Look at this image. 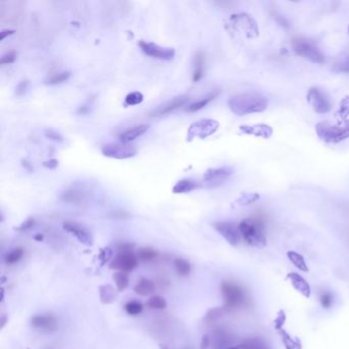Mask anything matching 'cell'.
<instances>
[{
    "instance_id": "cell-1",
    "label": "cell",
    "mask_w": 349,
    "mask_h": 349,
    "mask_svg": "<svg viewBox=\"0 0 349 349\" xmlns=\"http://www.w3.org/2000/svg\"><path fill=\"white\" fill-rule=\"evenodd\" d=\"M228 107L238 116L262 113L268 107V99L261 94L244 93L231 97L228 100Z\"/></svg>"
},
{
    "instance_id": "cell-2",
    "label": "cell",
    "mask_w": 349,
    "mask_h": 349,
    "mask_svg": "<svg viewBox=\"0 0 349 349\" xmlns=\"http://www.w3.org/2000/svg\"><path fill=\"white\" fill-rule=\"evenodd\" d=\"M238 226L243 240L250 246L256 248L266 246L265 226L261 219L255 217L245 218Z\"/></svg>"
},
{
    "instance_id": "cell-3",
    "label": "cell",
    "mask_w": 349,
    "mask_h": 349,
    "mask_svg": "<svg viewBox=\"0 0 349 349\" xmlns=\"http://www.w3.org/2000/svg\"><path fill=\"white\" fill-rule=\"evenodd\" d=\"M317 136L328 144H338L349 138V120H344L338 124L321 121L316 125Z\"/></svg>"
},
{
    "instance_id": "cell-4",
    "label": "cell",
    "mask_w": 349,
    "mask_h": 349,
    "mask_svg": "<svg viewBox=\"0 0 349 349\" xmlns=\"http://www.w3.org/2000/svg\"><path fill=\"white\" fill-rule=\"evenodd\" d=\"M222 294L224 299V307L238 309L247 304V294L240 284L232 281H223L221 285Z\"/></svg>"
},
{
    "instance_id": "cell-5",
    "label": "cell",
    "mask_w": 349,
    "mask_h": 349,
    "mask_svg": "<svg viewBox=\"0 0 349 349\" xmlns=\"http://www.w3.org/2000/svg\"><path fill=\"white\" fill-rule=\"evenodd\" d=\"M292 48L296 55H298L315 63H325L326 57L320 49L312 41L302 37H294L292 39Z\"/></svg>"
},
{
    "instance_id": "cell-6",
    "label": "cell",
    "mask_w": 349,
    "mask_h": 349,
    "mask_svg": "<svg viewBox=\"0 0 349 349\" xmlns=\"http://www.w3.org/2000/svg\"><path fill=\"white\" fill-rule=\"evenodd\" d=\"M133 247L131 244L121 245L110 267L118 271H123V273L134 270L138 265V258L133 252Z\"/></svg>"
},
{
    "instance_id": "cell-7",
    "label": "cell",
    "mask_w": 349,
    "mask_h": 349,
    "mask_svg": "<svg viewBox=\"0 0 349 349\" xmlns=\"http://www.w3.org/2000/svg\"><path fill=\"white\" fill-rule=\"evenodd\" d=\"M232 29L243 34L248 39H253L259 36V27L257 22L248 14H237L230 17Z\"/></svg>"
},
{
    "instance_id": "cell-8",
    "label": "cell",
    "mask_w": 349,
    "mask_h": 349,
    "mask_svg": "<svg viewBox=\"0 0 349 349\" xmlns=\"http://www.w3.org/2000/svg\"><path fill=\"white\" fill-rule=\"evenodd\" d=\"M219 128L218 121L214 119H201L197 122H193L188 129V141H191L196 137L205 139L214 134Z\"/></svg>"
},
{
    "instance_id": "cell-9",
    "label": "cell",
    "mask_w": 349,
    "mask_h": 349,
    "mask_svg": "<svg viewBox=\"0 0 349 349\" xmlns=\"http://www.w3.org/2000/svg\"><path fill=\"white\" fill-rule=\"evenodd\" d=\"M235 170L232 167L222 166L218 168H210L203 176V182L207 188L214 189L225 184L234 175Z\"/></svg>"
},
{
    "instance_id": "cell-10",
    "label": "cell",
    "mask_w": 349,
    "mask_h": 349,
    "mask_svg": "<svg viewBox=\"0 0 349 349\" xmlns=\"http://www.w3.org/2000/svg\"><path fill=\"white\" fill-rule=\"evenodd\" d=\"M306 100L316 113L326 114L332 110V102L330 97L317 87L309 88L306 95Z\"/></svg>"
},
{
    "instance_id": "cell-11",
    "label": "cell",
    "mask_w": 349,
    "mask_h": 349,
    "mask_svg": "<svg viewBox=\"0 0 349 349\" xmlns=\"http://www.w3.org/2000/svg\"><path fill=\"white\" fill-rule=\"evenodd\" d=\"M101 153L106 157L124 160L128 158H132L137 154V150L129 144L124 143H110L103 145L101 148Z\"/></svg>"
},
{
    "instance_id": "cell-12",
    "label": "cell",
    "mask_w": 349,
    "mask_h": 349,
    "mask_svg": "<svg viewBox=\"0 0 349 349\" xmlns=\"http://www.w3.org/2000/svg\"><path fill=\"white\" fill-rule=\"evenodd\" d=\"M138 46L147 56L152 57L154 59L170 61L175 57V49L171 47H163L159 44L147 42L144 40H140L138 42Z\"/></svg>"
},
{
    "instance_id": "cell-13",
    "label": "cell",
    "mask_w": 349,
    "mask_h": 349,
    "mask_svg": "<svg viewBox=\"0 0 349 349\" xmlns=\"http://www.w3.org/2000/svg\"><path fill=\"white\" fill-rule=\"evenodd\" d=\"M31 326L42 333H55L58 330V320L50 314H39L31 317Z\"/></svg>"
},
{
    "instance_id": "cell-14",
    "label": "cell",
    "mask_w": 349,
    "mask_h": 349,
    "mask_svg": "<svg viewBox=\"0 0 349 349\" xmlns=\"http://www.w3.org/2000/svg\"><path fill=\"white\" fill-rule=\"evenodd\" d=\"M215 230L219 235L222 236L231 246H237L241 241V234L239 226H236L232 222H219L214 224Z\"/></svg>"
},
{
    "instance_id": "cell-15",
    "label": "cell",
    "mask_w": 349,
    "mask_h": 349,
    "mask_svg": "<svg viewBox=\"0 0 349 349\" xmlns=\"http://www.w3.org/2000/svg\"><path fill=\"white\" fill-rule=\"evenodd\" d=\"M189 100V96L188 95H180L177 96L169 101H167L161 106H158L157 108H155L152 112H151V117H162V116H165L167 114H170L172 112H174L175 110L179 109L180 107L185 106L186 103Z\"/></svg>"
},
{
    "instance_id": "cell-16",
    "label": "cell",
    "mask_w": 349,
    "mask_h": 349,
    "mask_svg": "<svg viewBox=\"0 0 349 349\" xmlns=\"http://www.w3.org/2000/svg\"><path fill=\"white\" fill-rule=\"evenodd\" d=\"M63 227L64 230H67L70 234H72L73 236H75L81 244L85 245V246H93L94 241H93V237L90 235V232L80 226L79 224L71 222H67L63 224Z\"/></svg>"
},
{
    "instance_id": "cell-17",
    "label": "cell",
    "mask_w": 349,
    "mask_h": 349,
    "mask_svg": "<svg viewBox=\"0 0 349 349\" xmlns=\"http://www.w3.org/2000/svg\"><path fill=\"white\" fill-rule=\"evenodd\" d=\"M240 130L244 134L253 135L256 137L261 138H269L274 133V129L267 124L259 123V124H253V125H241Z\"/></svg>"
},
{
    "instance_id": "cell-18",
    "label": "cell",
    "mask_w": 349,
    "mask_h": 349,
    "mask_svg": "<svg viewBox=\"0 0 349 349\" xmlns=\"http://www.w3.org/2000/svg\"><path fill=\"white\" fill-rule=\"evenodd\" d=\"M86 189L83 186L73 185L63 191L61 198L67 203L78 204L86 198Z\"/></svg>"
},
{
    "instance_id": "cell-19",
    "label": "cell",
    "mask_w": 349,
    "mask_h": 349,
    "mask_svg": "<svg viewBox=\"0 0 349 349\" xmlns=\"http://www.w3.org/2000/svg\"><path fill=\"white\" fill-rule=\"evenodd\" d=\"M149 128H150V125H148V124L136 125L132 128L127 129V130H125L124 132H122L119 135V139H120L121 143L129 144V143H131V141L135 140L136 138L146 134L149 130Z\"/></svg>"
},
{
    "instance_id": "cell-20",
    "label": "cell",
    "mask_w": 349,
    "mask_h": 349,
    "mask_svg": "<svg viewBox=\"0 0 349 349\" xmlns=\"http://www.w3.org/2000/svg\"><path fill=\"white\" fill-rule=\"evenodd\" d=\"M201 186L202 185L195 179L184 178L178 180V182L174 185V187L172 188V191L173 193H176V195H180V193H188L199 189Z\"/></svg>"
},
{
    "instance_id": "cell-21",
    "label": "cell",
    "mask_w": 349,
    "mask_h": 349,
    "mask_svg": "<svg viewBox=\"0 0 349 349\" xmlns=\"http://www.w3.org/2000/svg\"><path fill=\"white\" fill-rule=\"evenodd\" d=\"M288 278L290 279L293 287L297 291L300 292L304 297H306V298H309L310 297V287L308 285V283L301 276L293 273V274H290L288 276Z\"/></svg>"
},
{
    "instance_id": "cell-22",
    "label": "cell",
    "mask_w": 349,
    "mask_h": 349,
    "mask_svg": "<svg viewBox=\"0 0 349 349\" xmlns=\"http://www.w3.org/2000/svg\"><path fill=\"white\" fill-rule=\"evenodd\" d=\"M155 290H156V285L155 283L147 278H141L138 283L136 284V286L134 287V292L140 296H150L152 295Z\"/></svg>"
},
{
    "instance_id": "cell-23",
    "label": "cell",
    "mask_w": 349,
    "mask_h": 349,
    "mask_svg": "<svg viewBox=\"0 0 349 349\" xmlns=\"http://www.w3.org/2000/svg\"><path fill=\"white\" fill-rule=\"evenodd\" d=\"M205 73V55L203 53H198L193 60V74L192 80L193 82L200 81Z\"/></svg>"
},
{
    "instance_id": "cell-24",
    "label": "cell",
    "mask_w": 349,
    "mask_h": 349,
    "mask_svg": "<svg viewBox=\"0 0 349 349\" xmlns=\"http://www.w3.org/2000/svg\"><path fill=\"white\" fill-rule=\"evenodd\" d=\"M219 95V92L218 90H215V92H212L211 94H209L208 95H206L205 97L195 101V102H192L190 103V105L187 108V112H190V113H193V112H197V111H200L202 109H204L207 105H209V103L211 101H213L217 95Z\"/></svg>"
},
{
    "instance_id": "cell-25",
    "label": "cell",
    "mask_w": 349,
    "mask_h": 349,
    "mask_svg": "<svg viewBox=\"0 0 349 349\" xmlns=\"http://www.w3.org/2000/svg\"><path fill=\"white\" fill-rule=\"evenodd\" d=\"M116 298H117V294L113 286L108 284V285H101L99 287V299L102 304H111Z\"/></svg>"
},
{
    "instance_id": "cell-26",
    "label": "cell",
    "mask_w": 349,
    "mask_h": 349,
    "mask_svg": "<svg viewBox=\"0 0 349 349\" xmlns=\"http://www.w3.org/2000/svg\"><path fill=\"white\" fill-rule=\"evenodd\" d=\"M227 312L225 307H214L209 309L204 317V321L206 324H213V322L221 319L223 315Z\"/></svg>"
},
{
    "instance_id": "cell-27",
    "label": "cell",
    "mask_w": 349,
    "mask_h": 349,
    "mask_svg": "<svg viewBox=\"0 0 349 349\" xmlns=\"http://www.w3.org/2000/svg\"><path fill=\"white\" fill-rule=\"evenodd\" d=\"M24 256V249L22 247H16L12 248L10 251H8L4 257V262L7 265H14L17 264L22 260V258Z\"/></svg>"
},
{
    "instance_id": "cell-28",
    "label": "cell",
    "mask_w": 349,
    "mask_h": 349,
    "mask_svg": "<svg viewBox=\"0 0 349 349\" xmlns=\"http://www.w3.org/2000/svg\"><path fill=\"white\" fill-rule=\"evenodd\" d=\"M113 280L115 282L116 290L118 292L125 291L129 286V277L126 273H123V271H117V273H115L113 276Z\"/></svg>"
},
{
    "instance_id": "cell-29",
    "label": "cell",
    "mask_w": 349,
    "mask_h": 349,
    "mask_svg": "<svg viewBox=\"0 0 349 349\" xmlns=\"http://www.w3.org/2000/svg\"><path fill=\"white\" fill-rule=\"evenodd\" d=\"M174 268L176 274L179 277H188L190 271H191V266L189 261H187L184 258H176L173 262Z\"/></svg>"
},
{
    "instance_id": "cell-30",
    "label": "cell",
    "mask_w": 349,
    "mask_h": 349,
    "mask_svg": "<svg viewBox=\"0 0 349 349\" xmlns=\"http://www.w3.org/2000/svg\"><path fill=\"white\" fill-rule=\"evenodd\" d=\"M288 257H289V260L299 270H302V271H304V273L308 271L307 265L305 263V260H304L302 255H300L299 253H297V252H294V251H289Z\"/></svg>"
},
{
    "instance_id": "cell-31",
    "label": "cell",
    "mask_w": 349,
    "mask_h": 349,
    "mask_svg": "<svg viewBox=\"0 0 349 349\" xmlns=\"http://www.w3.org/2000/svg\"><path fill=\"white\" fill-rule=\"evenodd\" d=\"M158 256V252L150 247L140 248L137 252V258L143 262H151Z\"/></svg>"
},
{
    "instance_id": "cell-32",
    "label": "cell",
    "mask_w": 349,
    "mask_h": 349,
    "mask_svg": "<svg viewBox=\"0 0 349 349\" xmlns=\"http://www.w3.org/2000/svg\"><path fill=\"white\" fill-rule=\"evenodd\" d=\"M260 199L259 193L256 192H244L237 199L236 204L239 206H248L253 203H256L258 200Z\"/></svg>"
},
{
    "instance_id": "cell-33",
    "label": "cell",
    "mask_w": 349,
    "mask_h": 349,
    "mask_svg": "<svg viewBox=\"0 0 349 349\" xmlns=\"http://www.w3.org/2000/svg\"><path fill=\"white\" fill-rule=\"evenodd\" d=\"M144 101V95L139 92H133L126 95L124 103L127 107L137 106Z\"/></svg>"
},
{
    "instance_id": "cell-34",
    "label": "cell",
    "mask_w": 349,
    "mask_h": 349,
    "mask_svg": "<svg viewBox=\"0 0 349 349\" xmlns=\"http://www.w3.org/2000/svg\"><path fill=\"white\" fill-rule=\"evenodd\" d=\"M147 305L152 309H165L167 307V301L162 296H152L148 300Z\"/></svg>"
},
{
    "instance_id": "cell-35",
    "label": "cell",
    "mask_w": 349,
    "mask_h": 349,
    "mask_svg": "<svg viewBox=\"0 0 349 349\" xmlns=\"http://www.w3.org/2000/svg\"><path fill=\"white\" fill-rule=\"evenodd\" d=\"M71 76L70 72H61V73H57L51 75L48 79L45 80L46 84L49 85H56V84H60L63 83L64 81H67Z\"/></svg>"
},
{
    "instance_id": "cell-36",
    "label": "cell",
    "mask_w": 349,
    "mask_h": 349,
    "mask_svg": "<svg viewBox=\"0 0 349 349\" xmlns=\"http://www.w3.org/2000/svg\"><path fill=\"white\" fill-rule=\"evenodd\" d=\"M124 308L126 310V313L128 315H130V316H138V315H140L141 313H143V310H144L143 304H141L139 301H136V300H132V301L127 302L125 304Z\"/></svg>"
},
{
    "instance_id": "cell-37",
    "label": "cell",
    "mask_w": 349,
    "mask_h": 349,
    "mask_svg": "<svg viewBox=\"0 0 349 349\" xmlns=\"http://www.w3.org/2000/svg\"><path fill=\"white\" fill-rule=\"evenodd\" d=\"M333 71L337 73H349V54L336 62L333 66Z\"/></svg>"
},
{
    "instance_id": "cell-38",
    "label": "cell",
    "mask_w": 349,
    "mask_h": 349,
    "mask_svg": "<svg viewBox=\"0 0 349 349\" xmlns=\"http://www.w3.org/2000/svg\"><path fill=\"white\" fill-rule=\"evenodd\" d=\"M281 337L282 342L287 347V349H301L300 343L290 337V335L287 334L285 331H281Z\"/></svg>"
},
{
    "instance_id": "cell-39",
    "label": "cell",
    "mask_w": 349,
    "mask_h": 349,
    "mask_svg": "<svg viewBox=\"0 0 349 349\" xmlns=\"http://www.w3.org/2000/svg\"><path fill=\"white\" fill-rule=\"evenodd\" d=\"M336 115L340 117V119H342L343 121L346 119V117L349 115V96H346L341 100L339 110Z\"/></svg>"
},
{
    "instance_id": "cell-40",
    "label": "cell",
    "mask_w": 349,
    "mask_h": 349,
    "mask_svg": "<svg viewBox=\"0 0 349 349\" xmlns=\"http://www.w3.org/2000/svg\"><path fill=\"white\" fill-rule=\"evenodd\" d=\"M113 255H114V252H113V250L110 247L102 248L100 250L99 255H98V259L100 261V265L103 266L105 264H107L113 258Z\"/></svg>"
},
{
    "instance_id": "cell-41",
    "label": "cell",
    "mask_w": 349,
    "mask_h": 349,
    "mask_svg": "<svg viewBox=\"0 0 349 349\" xmlns=\"http://www.w3.org/2000/svg\"><path fill=\"white\" fill-rule=\"evenodd\" d=\"M320 304L324 308H330L333 305V296L329 292H322L319 297Z\"/></svg>"
},
{
    "instance_id": "cell-42",
    "label": "cell",
    "mask_w": 349,
    "mask_h": 349,
    "mask_svg": "<svg viewBox=\"0 0 349 349\" xmlns=\"http://www.w3.org/2000/svg\"><path fill=\"white\" fill-rule=\"evenodd\" d=\"M35 224V219L32 217H29L28 219H26V221L20 225V227L18 228V230L20 231H27L29 229H31Z\"/></svg>"
},
{
    "instance_id": "cell-43",
    "label": "cell",
    "mask_w": 349,
    "mask_h": 349,
    "mask_svg": "<svg viewBox=\"0 0 349 349\" xmlns=\"http://www.w3.org/2000/svg\"><path fill=\"white\" fill-rule=\"evenodd\" d=\"M16 58H17L16 51H10V53L4 55V56L1 58V61H0V63H1V64L11 63H14V62L16 61Z\"/></svg>"
},
{
    "instance_id": "cell-44",
    "label": "cell",
    "mask_w": 349,
    "mask_h": 349,
    "mask_svg": "<svg viewBox=\"0 0 349 349\" xmlns=\"http://www.w3.org/2000/svg\"><path fill=\"white\" fill-rule=\"evenodd\" d=\"M45 136H46L47 138L51 139V140L59 141V143H62V141H63V136H62L60 133H58V132H56V131H54V130H47V131H45Z\"/></svg>"
},
{
    "instance_id": "cell-45",
    "label": "cell",
    "mask_w": 349,
    "mask_h": 349,
    "mask_svg": "<svg viewBox=\"0 0 349 349\" xmlns=\"http://www.w3.org/2000/svg\"><path fill=\"white\" fill-rule=\"evenodd\" d=\"M211 344V337L210 335L206 334L202 337V341H201V348L202 349H207Z\"/></svg>"
},
{
    "instance_id": "cell-46",
    "label": "cell",
    "mask_w": 349,
    "mask_h": 349,
    "mask_svg": "<svg viewBox=\"0 0 349 349\" xmlns=\"http://www.w3.org/2000/svg\"><path fill=\"white\" fill-rule=\"evenodd\" d=\"M28 84V81H22L21 83H19V85L17 86V95H23L26 92V89H27Z\"/></svg>"
},
{
    "instance_id": "cell-47",
    "label": "cell",
    "mask_w": 349,
    "mask_h": 349,
    "mask_svg": "<svg viewBox=\"0 0 349 349\" xmlns=\"http://www.w3.org/2000/svg\"><path fill=\"white\" fill-rule=\"evenodd\" d=\"M43 166L44 167H46V168H49V169H55V168H57L58 167V161L57 160H49V161H47V162H45L44 164H43Z\"/></svg>"
},
{
    "instance_id": "cell-48",
    "label": "cell",
    "mask_w": 349,
    "mask_h": 349,
    "mask_svg": "<svg viewBox=\"0 0 349 349\" xmlns=\"http://www.w3.org/2000/svg\"><path fill=\"white\" fill-rule=\"evenodd\" d=\"M14 33H15L14 30H3V31H1V33H0V39L3 40V39H5L6 36L12 35Z\"/></svg>"
},
{
    "instance_id": "cell-49",
    "label": "cell",
    "mask_w": 349,
    "mask_h": 349,
    "mask_svg": "<svg viewBox=\"0 0 349 349\" xmlns=\"http://www.w3.org/2000/svg\"><path fill=\"white\" fill-rule=\"evenodd\" d=\"M36 241H39V242H41L42 240H43V236H41V235H37V236H35V238H34Z\"/></svg>"
},
{
    "instance_id": "cell-50",
    "label": "cell",
    "mask_w": 349,
    "mask_h": 349,
    "mask_svg": "<svg viewBox=\"0 0 349 349\" xmlns=\"http://www.w3.org/2000/svg\"><path fill=\"white\" fill-rule=\"evenodd\" d=\"M162 349H169V348H168V347H165V346H163V347H162Z\"/></svg>"
},
{
    "instance_id": "cell-51",
    "label": "cell",
    "mask_w": 349,
    "mask_h": 349,
    "mask_svg": "<svg viewBox=\"0 0 349 349\" xmlns=\"http://www.w3.org/2000/svg\"><path fill=\"white\" fill-rule=\"evenodd\" d=\"M348 34H349V26H348Z\"/></svg>"
},
{
    "instance_id": "cell-52",
    "label": "cell",
    "mask_w": 349,
    "mask_h": 349,
    "mask_svg": "<svg viewBox=\"0 0 349 349\" xmlns=\"http://www.w3.org/2000/svg\"><path fill=\"white\" fill-rule=\"evenodd\" d=\"M187 349H188V348H187Z\"/></svg>"
}]
</instances>
